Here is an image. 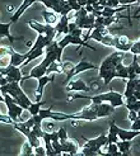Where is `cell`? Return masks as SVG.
I'll list each match as a JSON object with an SVG mask.
<instances>
[{"label":"cell","instance_id":"6da1fadb","mask_svg":"<svg viewBox=\"0 0 140 156\" xmlns=\"http://www.w3.org/2000/svg\"><path fill=\"white\" fill-rule=\"evenodd\" d=\"M78 98L90 99L92 103H94V104H101V103H103V102H108V103H111L115 108H116V107H120V105H123V95L120 94V93H117V91H113V90L108 91V93H105V94L94 95V97H88V95H79V94H76V95L70 97V98L68 99V102H72V100L78 99Z\"/></svg>","mask_w":140,"mask_h":156},{"label":"cell","instance_id":"7a4b0ae2","mask_svg":"<svg viewBox=\"0 0 140 156\" xmlns=\"http://www.w3.org/2000/svg\"><path fill=\"white\" fill-rule=\"evenodd\" d=\"M107 145V136L101 135L96 138L85 140V144L82 149V155L84 156H97L101 152V149Z\"/></svg>","mask_w":140,"mask_h":156},{"label":"cell","instance_id":"3957f363","mask_svg":"<svg viewBox=\"0 0 140 156\" xmlns=\"http://www.w3.org/2000/svg\"><path fill=\"white\" fill-rule=\"evenodd\" d=\"M28 26L35 29L36 32H38V34H43L46 37V40L49 41V43L55 41V37L57 36V32H56V27L53 26H50V24H41L38 22H35V20H29L28 22Z\"/></svg>","mask_w":140,"mask_h":156},{"label":"cell","instance_id":"277c9868","mask_svg":"<svg viewBox=\"0 0 140 156\" xmlns=\"http://www.w3.org/2000/svg\"><path fill=\"white\" fill-rule=\"evenodd\" d=\"M2 95H3L2 100H3V102L6 104V107H8V115H9L14 122H17V119L22 115L23 111H24V108H22L17 102H15V99L10 94H8V93H5V94H2Z\"/></svg>","mask_w":140,"mask_h":156},{"label":"cell","instance_id":"5b68a950","mask_svg":"<svg viewBox=\"0 0 140 156\" xmlns=\"http://www.w3.org/2000/svg\"><path fill=\"white\" fill-rule=\"evenodd\" d=\"M0 73H2L3 76L8 77V81L9 83H14V81H22L23 76H22V71L19 70L18 66H13V65H8L6 67H2L0 69Z\"/></svg>","mask_w":140,"mask_h":156},{"label":"cell","instance_id":"8992f818","mask_svg":"<svg viewBox=\"0 0 140 156\" xmlns=\"http://www.w3.org/2000/svg\"><path fill=\"white\" fill-rule=\"evenodd\" d=\"M57 43H59V46H60L61 48H65L68 44H78V46H83V47H88V48H90V50H93V51H96L94 47H92V46H89L84 40H82V37L74 36V34H72V33L65 34V37H64L61 41H59Z\"/></svg>","mask_w":140,"mask_h":156},{"label":"cell","instance_id":"52a82bcc","mask_svg":"<svg viewBox=\"0 0 140 156\" xmlns=\"http://www.w3.org/2000/svg\"><path fill=\"white\" fill-rule=\"evenodd\" d=\"M134 42L129 40L126 36H113V44L112 47H115L117 51H123V52H129L133 47Z\"/></svg>","mask_w":140,"mask_h":156},{"label":"cell","instance_id":"ba28073f","mask_svg":"<svg viewBox=\"0 0 140 156\" xmlns=\"http://www.w3.org/2000/svg\"><path fill=\"white\" fill-rule=\"evenodd\" d=\"M94 69H98V66H96V65L90 64V62H88V61H84V60H82V61L79 62V64L75 65V66H74V69H73L72 71H70V73L66 75V80L64 81V84H66V83H68V80H70L73 76L78 75L79 73L87 71V70H94Z\"/></svg>","mask_w":140,"mask_h":156},{"label":"cell","instance_id":"9c48e42d","mask_svg":"<svg viewBox=\"0 0 140 156\" xmlns=\"http://www.w3.org/2000/svg\"><path fill=\"white\" fill-rule=\"evenodd\" d=\"M70 115H72V119H78V121H79V119H83V121H94V119L98 118L97 112L90 105L87 107V108H84V109H82L80 112L70 114Z\"/></svg>","mask_w":140,"mask_h":156},{"label":"cell","instance_id":"30bf717a","mask_svg":"<svg viewBox=\"0 0 140 156\" xmlns=\"http://www.w3.org/2000/svg\"><path fill=\"white\" fill-rule=\"evenodd\" d=\"M90 107L97 112L98 118H103V117H107L108 114H111V113L115 111V107H113L111 103L108 104V102H103V103H101V104L92 103Z\"/></svg>","mask_w":140,"mask_h":156},{"label":"cell","instance_id":"8fae6325","mask_svg":"<svg viewBox=\"0 0 140 156\" xmlns=\"http://www.w3.org/2000/svg\"><path fill=\"white\" fill-rule=\"evenodd\" d=\"M6 53L10 55V62H9V64L13 65V66H20V65H23L26 62V60L29 57V53L28 52H26L24 55H20L18 52H15L12 48V46H10L9 50H6Z\"/></svg>","mask_w":140,"mask_h":156},{"label":"cell","instance_id":"7c38bea8","mask_svg":"<svg viewBox=\"0 0 140 156\" xmlns=\"http://www.w3.org/2000/svg\"><path fill=\"white\" fill-rule=\"evenodd\" d=\"M38 80V87H37V90H36V102H41V98H42V94H43V88L45 85H47L49 83H53L55 81V76H41Z\"/></svg>","mask_w":140,"mask_h":156},{"label":"cell","instance_id":"4fadbf2b","mask_svg":"<svg viewBox=\"0 0 140 156\" xmlns=\"http://www.w3.org/2000/svg\"><path fill=\"white\" fill-rule=\"evenodd\" d=\"M65 90L66 91H89L90 88L82 79H75V80H72L68 84Z\"/></svg>","mask_w":140,"mask_h":156},{"label":"cell","instance_id":"5bb4252c","mask_svg":"<svg viewBox=\"0 0 140 156\" xmlns=\"http://www.w3.org/2000/svg\"><path fill=\"white\" fill-rule=\"evenodd\" d=\"M107 34H110L107 27H105V26L96 27V28L92 29V32H90V34H89V40H94V41H97V42H102L103 37L107 36Z\"/></svg>","mask_w":140,"mask_h":156},{"label":"cell","instance_id":"9a60e30c","mask_svg":"<svg viewBox=\"0 0 140 156\" xmlns=\"http://www.w3.org/2000/svg\"><path fill=\"white\" fill-rule=\"evenodd\" d=\"M37 2V0H23V3L22 5L17 9V12H15L13 15H12V18H10V23H15L20 17H22V14L26 12L27 8H29L31 5H33L35 3Z\"/></svg>","mask_w":140,"mask_h":156},{"label":"cell","instance_id":"2e32d148","mask_svg":"<svg viewBox=\"0 0 140 156\" xmlns=\"http://www.w3.org/2000/svg\"><path fill=\"white\" fill-rule=\"evenodd\" d=\"M10 24L12 23H0V37L2 38H8L9 40V43H10V46L15 42V40H22L20 37H13L12 34H10Z\"/></svg>","mask_w":140,"mask_h":156},{"label":"cell","instance_id":"e0dca14e","mask_svg":"<svg viewBox=\"0 0 140 156\" xmlns=\"http://www.w3.org/2000/svg\"><path fill=\"white\" fill-rule=\"evenodd\" d=\"M69 15H61L56 27V32L59 34H69Z\"/></svg>","mask_w":140,"mask_h":156},{"label":"cell","instance_id":"ac0fdd59","mask_svg":"<svg viewBox=\"0 0 140 156\" xmlns=\"http://www.w3.org/2000/svg\"><path fill=\"white\" fill-rule=\"evenodd\" d=\"M136 77H140V66L138 62V55H133V62L129 65V79H136Z\"/></svg>","mask_w":140,"mask_h":156},{"label":"cell","instance_id":"d6986e66","mask_svg":"<svg viewBox=\"0 0 140 156\" xmlns=\"http://www.w3.org/2000/svg\"><path fill=\"white\" fill-rule=\"evenodd\" d=\"M61 146H63V155H75L78 154V146L74 141H70V140H65V141H61Z\"/></svg>","mask_w":140,"mask_h":156},{"label":"cell","instance_id":"ffe728a7","mask_svg":"<svg viewBox=\"0 0 140 156\" xmlns=\"http://www.w3.org/2000/svg\"><path fill=\"white\" fill-rule=\"evenodd\" d=\"M117 135H119L120 140H127V141H131L133 138H135L136 136L140 135V131H136V129L126 131V129H122V128L117 127Z\"/></svg>","mask_w":140,"mask_h":156},{"label":"cell","instance_id":"44dd1931","mask_svg":"<svg viewBox=\"0 0 140 156\" xmlns=\"http://www.w3.org/2000/svg\"><path fill=\"white\" fill-rule=\"evenodd\" d=\"M117 127L113 121L110 122V132L107 136V145L108 144H117L119 142V135H117Z\"/></svg>","mask_w":140,"mask_h":156},{"label":"cell","instance_id":"7402d4cb","mask_svg":"<svg viewBox=\"0 0 140 156\" xmlns=\"http://www.w3.org/2000/svg\"><path fill=\"white\" fill-rule=\"evenodd\" d=\"M42 15H43V19H45V22H46V24H50V26H52V24H56V23L59 22L57 20V15H56V13L55 12H49V10H43L42 12Z\"/></svg>","mask_w":140,"mask_h":156},{"label":"cell","instance_id":"603a6c76","mask_svg":"<svg viewBox=\"0 0 140 156\" xmlns=\"http://www.w3.org/2000/svg\"><path fill=\"white\" fill-rule=\"evenodd\" d=\"M136 84H138V77L136 79H129L127 84H126V89L125 93H123V97H130V95H134V91L136 90Z\"/></svg>","mask_w":140,"mask_h":156},{"label":"cell","instance_id":"cb8c5ba5","mask_svg":"<svg viewBox=\"0 0 140 156\" xmlns=\"http://www.w3.org/2000/svg\"><path fill=\"white\" fill-rule=\"evenodd\" d=\"M119 150L123 156H127L130 154V147H131V141H127V140H121V141L117 142Z\"/></svg>","mask_w":140,"mask_h":156},{"label":"cell","instance_id":"d4e9b609","mask_svg":"<svg viewBox=\"0 0 140 156\" xmlns=\"http://www.w3.org/2000/svg\"><path fill=\"white\" fill-rule=\"evenodd\" d=\"M116 71H117V77L120 79H129V66H123L122 62L116 65Z\"/></svg>","mask_w":140,"mask_h":156},{"label":"cell","instance_id":"484cf974","mask_svg":"<svg viewBox=\"0 0 140 156\" xmlns=\"http://www.w3.org/2000/svg\"><path fill=\"white\" fill-rule=\"evenodd\" d=\"M61 64H63V62H61ZM61 64H60V62H57V61L52 62V64L49 66L47 71H46V75H50L51 73H64V71H63V66H61Z\"/></svg>","mask_w":140,"mask_h":156},{"label":"cell","instance_id":"4316f807","mask_svg":"<svg viewBox=\"0 0 140 156\" xmlns=\"http://www.w3.org/2000/svg\"><path fill=\"white\" fill-rule=\"evenodd\" d=\"M22 156H32L35 155V147L29 144V141H27L22 147V152H20Z\"/></svg>","mask_w":140,"mask_h":156},{"label":"cell","instance_id":"83f0119b","mask_svg":"<svg viewBox=\"0 0 140 156\" xmlns=\"http://www.w3.org/2000/svg\"><path fill=\"white\" fill-rule=\"evenodd\" d=\"M45 102H36V103H32V105H31L28 108V112L31 113V115H36L40 113L41 111V105H43Z\"/></svg>","mask_w":140,"mask_h":156},{"label":"cell","instance_id":"f1b7e54d","mask_svg":"<svg viewBox=\"0 0 140 156\" xmlns=\"http://www.w3.org/2000/svg\"><path fill=\"white\" fill-rule=\"evenodd\" d=\"M42 55H45V50L43 48H40V50H36V51H33L32 53L29 55V57L26 60V62L23 65H27V64H29L31 61H33L35 58H37V57H40V56H42Z\"/></svg>","mask_w":140,"mask_h":156},{"label":"cell","instance_id":"f546056e","mask_svg":"<svg viewBox=\"0 0 140 156\" xmlns=\"http://www.w3.org/2000/svg\"><path fill=\"white\" fill-rule=\"evenodd\" d=\"M126 108L129 109V111H135V112H139V111H140V100H136L135 103L126 104Z\"/></svg>","mask_w":140,"mask_h":156},{"label":"cell","instance_id":"4dcf8cb0","mask_svg":"<svg viewBox=\"0 0 140 156\" xmlns=\"http://www.w3.org/2000/svg\"><path fill=\"white\" fill-rule=\"evenodd\" d=\"M57 133H59V138H60V142H61V141H65V140H68V132H66V129H65L64 127L59 128Z\"/></svg>","mask_w":140,"mask_h":156},{"label":"cell","instance_id":"1f68e13d","mask_svg":"<svg viewBox=\"0 0 140 156\" xmlns=\"http://www.w3.org/2000/svg\"><path fill=\"white\" fill-rule=\"evenodd\" d=\"M68 3H69V5L72 6V9L73 10H75V12H78V10H80L83 6H80V4L78 3V0H68Z\"/></svg>","mask_w":140,"mask_h":156},{"label":"cell","instance_id":"d6a6232c","mask_svg":"<svg viewBox=\"0 0 140 156\" xmlns=\"http://www.w3.org/2000/svg\"><path fill=\"white\" fill-rule=\"evenodd\" d=\"M35 155H40V156H46L47 155V150H46V147L43 149V147L41 146H38L35 149Z\"/></svg>","mask_w":140,"mask_h":156},{"label":"cell","instance_id":"836d02e7","mask_svg":"<svg viewBox=\"0 0 140 156\" xmlns=\"http://www.w3.org/2000/svg\"><path fill=\"white\" fill-rule=\"evenodd\" d=\"M130 52L133 53V55H140V43L134 42V44H133V47H131Z\"/></svg>","mask_w":140,"mask_h":156},{"label":"cell","instance_id":"e575fe53","mask_svg":"<svg viewBox=\"0 0 140 156\" xmlns=\"http://www.w3.org/2000/svg\"><path fill=\"white\" fill-rule=\"evenodd\" d=\"M0 119H2V122H4V123H9V124H13V122H14L9 115H4V114H0Z\"/></svg>","mask_w":140,"mask_h":156},{"label":"cell","instance_id":"d590c367","mask_svg":"<svg viewBox=\"0 0 140 156\" xmlns=\"http://www.w3.org/2000/svg\"><path fill=\"white\" fill-rule=\"evenodd\" d=\"M138 112H135V111H129V119L131 121V122H135L136 119H138Z\"/></svg>","mask_w":140,"mask_h":156},{"label":"cell","instance_id":"8d00e7d4","mask_svg":"<svg viewBox=\"0 0 140 156\" xmlns=\"http://www.w3.org/2000/svg\"><path fill=\"white\" fill-rule=\"evenodd\" d=\"M119 5H120L119 0H108L107 2V6L108 8H117Z\"/></svg>","mask_w":140,"mask_h":156},{"label":"cell","instance_id":"74e56055","mask_svg":"<svg viewBox=\"0 0 140 156\" xmlns=\"http://www.w3.org/2000/svg\"><path fill=\"white\" fill-rule=\"evenodd\" d=\"M120 2V5H131L134 3H138L136 0H119Z\"/></svg>","mask_w":140,"mask_h":156},{"label":"cell","instance_id":"f35d334b","mask_svg":"<svg viewBox=\"0 0 140 156\" xmlns=\"http://www.w3.org/2000/svg\"><path fill=\"white\" fill-rule=\"evenodd\" d=\"M78 28V26H76V23L75 22H72V23H69V33H72V32H74V30Z\"/></svg>","mask_w":140,"mask_h":156},{"label":"cell","instance_id":"ab89813d","mask_svg":"<svg viewBox=\"0 0 140 156\" xmlns=\"http://www.w3.org/2000/svg\"><path fill=\"white\" fill-rule=\"evenodd\" d=\"M136 97L135 95H130V97H127L126 98V104H130V103H135L136 102Z\"/></svg>","mask_w":140,"mask_h":156},{"label":"cell","instance_id":"60d3db41","mask_svg":"<svg viewBox=\"0 0 140 156\" xmlns=\"http://www.w3.org/2000/svg\"><path fill=\"white\" fill-rule=\"evenodd\" d=\"M53 124L52 123H47V124H45V128H43V131H46V132H52L53 129Z\"/></svg>","mask_w":140,"mask_h":156},{"label":"cell","instance_id":"b9f144b4","mask_svg":"<svg viewBox=\"0 0 140 156\" xmlns=\"http://www.w3.org/2000/svg\"><path fill=\"white\" fill-rule=\"evenodd\" d=\"M85 9H87V12L89 14H92L93 12H94V8H93V5H85Z\"/></svg>","mask_w":140,"mask_h":156},{"label":"cell","instance_id":"7bdbcfd3","mask_svg":"<svg viewBox=\"0 0 140 156\" xmlns=\"http://www.w3.org/2000/svg\"><path fill=\"white\" fill-rule=\"evenodd\" d=\"M78 3L80 4V6H85L88 4V0H78Z\"/></svg>","mask_w":140,"mask_h":156},{"label":"cell","instance_id":"ee69618b","mask_svg":"<svg viewBox=\"0 0 140 156\" xmlns=\"http://www.w3.org/2000/svg\"><path fill=\"white\" fill-rule=\"evenodd\" d=\"M134 95L136 97L138 100H140V90H135V91H134Z\"/></svg>","mask_w":140,"mask_h":156},{"label":"cell","instance_id":"f6af8a7d","mask_svg":"<svg viewBox=\"0 0 140 156\" xmlns=\"http://www.w3.org/2000/svg\"><path fill=\"white\" fill-rule=\"evenodd\" d=\"M98 3V0H88V4L87 5H93V4H96Z\"/></svg>","mask_w":140,"mask_h":156},{"label":"cell","instance_id":"bcb514c9","mask_svg":"<svg viewBox=\"0 0 140 156\" xmlns=\"http://www.w3.org/2000/svg\"><path fill=\"white\" fill-rule=\"evenodd\" d=\"M136 90H140V77H138V84H136Z\"/></svg>","mask_w":140,"mask_h":156},{"label":"cell","instance_id":"7dc6e473","mask_svg":"<svg viewBox=\"0 0 140 156\" xmlns=\"http://www.w3.org/2000/svg\"><path fill=\"white\" fill-rule=\"evenodd\" d=\"M136 42H138V43H140V40H139V41H136Z\"/></svg>","mask_w":140,"mask_h":156}]
</instances>
